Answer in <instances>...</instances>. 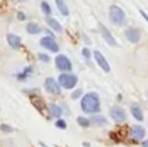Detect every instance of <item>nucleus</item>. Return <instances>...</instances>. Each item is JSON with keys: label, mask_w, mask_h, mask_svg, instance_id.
<instances>
[{"label": "nucleus", "mask_w": 148, "mask_h": 147, "mask_svg": "<svg viewBox=\"0 0 148 147\" xmlns=\"http://www.w3.org/2000/svg\"><path fill=\"white\" fill-rule=\"evenodd\" d=\"M81 108L84 113L94 115L100 111V98L97 93H87L82 96Z\"/></svg>", "instance_id": "obj_1"}, {"label": "nucleus", "mask_w": 148, "mask_h": 147, "mask_svg": "<svg viewBox=\"0 0 148 147\" xmlns=\"http://www.w3.org/2000/svg\"><path fill=\"white\" fill-rule=\"evenodd\" d=\"M109 21L114 26H123L126 23V14L123 9L118 5L113 4L109 7Z\"/></svg>", "instance_id": "obj_2"}, {"label": "nucleus", "mask_w": 148, "mask_h": 147, "mask_svg": "<svg viewBox=\"0 0 148 147\" xmlns=\"http://www.w3.org/2000/svg\"><path fill=\"white\" fill-rule=\"evenodd\" d=\"M59 83L61 87L66 89V90H72L78 83V77L75 74H73V73L62 72V74L59 76Z\"/></svg>", "instance_id": "obj_3"}, {"label": "nucleus", "mask_w": 148, "mask_h": 147, "mask_svg": "<svg viewBox=\"0 0 148 147\" xmlns=\"http://www.w3.org/2000/svg\"><path fill=\"white\" fill-rule=\"evenodd\" d=\"M44 89L48 94H52V95H60L61 94V86H60L59 81H56L55 78L48 77L44 81Z\"/></svg>", "instance_id": "obj_4"}, {"label": "nucleus", "mask_w": 148, "mask_h": 147, "mask_svg": "<svg viewBox=\"0 0 148 147\" xmlns=\"http://www.w3.org/2000/svg\"><path fill=\"white\" fill-rule=\"evenodd\" d=\"M55 64H56V68L60 72H70L73 69L72 61L65 55H57L56 59H55Z\"/></svg>", "instance_id": "obj_5"}, {"label": "nucleus", "mask_w": 148, "mask_h": 147, "mask_svg": "<svg viewBox=\"0 0 148 147\" xmlns=\"http://www.w3.org/2000/svg\"><path fill=\"white\" fill-rule=\"evenodd\" d=\"M109 116L112 117L113 121L118 122V124H122L126 121L127 116H126V112L123 108H121L120 106H113L109 111Z\"/></svg>", "instance_id": "obj_6"}, {"label": "nucleus", "mask_w": 148, "mask_h": 147, "mask_svg": "<svg viewBox=\"0 0 148 147\" xmlns=\"http://www.w3.org/2000/svg\"><path fill=\"white\" fill-rule=\"evenodd\" d=\"M40 46L43 47V48L48 49V51L53 52V54H57L59 49H60V47H59V44H57L55 36H51V35L43 36V38L40 39Z\"/></svg>", "instance_id": "obj_7"}, {"label": "nucleus", "mask_w": 148, "mask_h": 147, "mask_svg": "<svg viewBox=\"0 0 148 147\" xmlns=\"http://www.w3.org/2000/svg\"><path fill=\"white\" fill-rule=\"evenodd\" d=\"M92 56H94V59H95V61H96V64L99 65V67L101 68V69L104 70L105 73H109V72H110L109 64H108L107 59L104 57V55H103L101 52H100V51H94V52H92Z\"/></svg>", "instance_id": "obj_8"}, {"label": "nucleus", "mask_w": 148, "mask_h": 147, "mask_svg": "<svg viewBox=\"0 0 148 147\" xmlns=\"http://www.w3.org/2000/svg\"><path fill=\"white\" fill-rule=\"evenodd\" d=\"M99 30H100V33H101L103 38L105 39V42H107V43L109 44V46H112V47L117 46V42H116V38L112 35V33H110V31L108 30V29L105 27V26L103 25L101 22H99Z\"/></svg>", "instance_id": "obj_9"}, {"label": "nucleus", "mask_w": 148, "mask_h": 147, "mask_svg": "<svg viewBox=\"0 0 148 147\" xmlns=\"http://www.w3.org/2000/svg\"><path fill=\"white\" fill-rule=\"evenodd\" d=\"M140 35H142L140 31L135 27H130L127 30H125V36L130 43H138L140 41Z\"/></svg>", "instance_id": "obj_10"}, {"label": "nucleus", "mask_w": 148, "mask_h": 147, "mask_svg": "<svg viewBox=\"0 0 148 147\" xmlns=\"http://www.w3.org/2000/svg\"><path fill=\"white\" fill-rule=\"evenodd\" d=\"M7 42L13 49H20L21 46H22V43H21V38L18 35H16V34H13V33L7 34Z\"/></svg>", "instance_id": "obj_11"}, {"label": "nucleus", "mask_w": 148, "mask_h": 147, "mask_svg": "<svg viewBox=\"0 0 148 147\" xmlns=\"http://www.w3.org/2000/svg\"><path fill=\"white\" fill-rule=\"evenodd\" d=\"M130 111H131V115H133V117L135 120H138V121H143L144 120L143 111H142V108L139 107V104H131Z\"/></svg>", "instance_id": "obj_12"}, {"label": "nucleus", "mask_w": 148, "mask_h": 147, "mask_svg": "<svg viewBox=\"0 0 148 147\" xmlns=\"http://www.w3.org/2000/svg\"><path fill=\"white\" fill-rule=\"evenodd\" d=\"M90 121H91V124L95 125V126H104V125H107V122H108L104 116L97 115V113L92 115V116L90 117Z\"/></svg>", "instance_id": "obj_13"}, {"label": "nucleus", "mask_w": 148, "mask_h": 147, "mask_svg": "<svg viewBox=\"0 0 148 147\" xmlns=\"http://www.w3.org/2000/svg\"><path fill=\"white\" fill-rule=\"evenodd\" d=\"M131 135H133L136 141H140V139H143L144 135H146V130H144V128L140 126V125H135V126H133V129H131Z\"/></svg>", "instance_id": "obj_14"}, {"label": "nucleus", "mask_w": 148, "mask_h": 147, "mask_svg": "<svg viewBox=\"0 0 148 147\" xmlns=\"http://www.w3.org/2000/svg\"><path fill=\"white\" fill-rule=\"evenodd\" d=\"M48 112L49 116L53 117V119H60V116L62 115V108L57 104H49L48 106Z\"/></svg>", "instance_id": "obj_15"}, {"label": "nucleus", "mask_w": 148, "mask_h": 147, "mask_svg": "<svg viewBox=\"0 0 148 147\" xmlns=\"http://www.w3.org/2000/svg\"><path fill=\"white\" fill-rule=\"evenodd\" d=\"M26 31L31 35H38V34L42 33V27L36 22H29L26 25Z\"/></svg>", "instance_id": "obj_16"}, {"label": "nucleus", "mask_w": 148, "mask_h": 147, "mask_svg": "<svg viewBox=\"0 0 148 147\" xmlns=\"http://www.w3.org/2000/svg\"><path fill=\"white\" fill-rule=\"evenodd\" d=\"M55 3H56V7H57V9H59V12L61 13L64 17H68L70 12H69V8H68L66 3H65L64 0H55Z\"/></svg>", "instance_id": "obj_17"}, {"label": "nucleus", "mask_w": 148, "mask_h": 147, "mask_svg": "<svg viewBox=\"0 0 148 147\" xmlns=\"http://www.w3.org/2000/svg\"><path fill=\"white\" fill-rule=\"evenodd\" d=\"M47 25H48L53 31H56V33H62L61 23H60L57 20H55V18H51V17L47 18Z\"/></svg>", "instance_id": "obj_18"}, {"label": "nucleus", "mask_w": 148, "mask_h": 147, "mask_svg": "<svg viewBox=\"0 0 148 147\" xmlns=\"http://www.w3.org/2000/svg\"><path fill=\"white\" fill-rule=\"evenodd\" d=\"M31 73H33V67H26L25 69L22 70V72L17 74V80L18 81H25L26 78H27L31 74Z\"/></svg>", "instance_id": "obj_19"}, {"label": "nucleus", "mask_w": 148, "mask_h": 147, "mask_svg": "<svg viewBox=\"0 0 148 147\" xmlns=\"http://www.w3.org/2000/svg\"><path fill=\"white\" fill-rule=\"evenodd\" d=\"M77 122H78V125L79 126H82V128L91 126V121H90V119H86V117H83V116L77 117Z\"/></svg>", "instance_id": "obj_20"}, {"label": "nucleus", "mask_w": 148, "mask_h": 147, "mask_svg": "<svg viewBox=\"0 0 148 147\" xmlns=\"http://www.w3.org/2000/svg\"><path fill=\"white\" fill-rule=\"evenodd\" d=\"M40 8H42V12H43L47 17H49V16H51L52 9H51V7H49V4L47 1H44V0H43V1L40 3Z\"/></svg>", "instance_id": "obj_21"}, {"label": "nucleus", "mask_w": 148, "mask_h": 147, "mask_svg": "<svg viewBox=\"0 0 148 147\" xmlns=\"http://www.w3.org/2000/svg\"><path fill=\"white\" fill-rule=\"evenodd\" d=\"M38 59L40 60V61H43V63H49L51 61V57H49L47 54H43V52H39L38 54Z\"/></svg>", "instance_id": "obj_22"}, {"label": "nucleus", "mask_w": 148, "mask_h": 147, "mask_svg": "<svg viewBox=\"0 0 148 147\" xmlns=\"http://www.w3.org/2000/svg\"><path fill=\"white\" fill-rule=\"evenodd\" d=\"M55 125H56L59 129H66V121H65L64 119H57V121L55 122Z\"/></svg>", "instance_id": "obj_23"}, {"label": "nucleus", "mask_w": 148, "mask_h": 147, "mask_svg": "<svg viewBox=\"0 0 148 147\" xmlns=\"http://www.w3.org/2000/svg\"><path fill=\"white\" fill-rule=\"evenodd\" d=\"M0 130H1L3 133H12L13 132V128L9 126L8 124H1V125H0Z\"/></svg>", "instance_id": "obj_24"}, {"label": "nucleus", "mask_w": 148, "mask_h": 147, "mask_svg": "<svg viewBox=\"0 0 148 147\" xmlns=\"http://www.w3.org/2000/svg\"><path fill=\"white\" fill-rule=\"evenodd\" d=\"M81 95H83L82 89H77V90H74L72 93V99H78V98H81Z\"/></svg>", "instance_id": "obj_25"}, {"label": "nucleus", "mask_w": 148, "mask_h": 147, "mask_svg": "<svg viewBox=\"0 0 148 147\" xmlns=\"http://www.w3.org/2000/svg\"><path fill=\"white\" fill-rule=\"evenodd\" d=\"M82 56H83L86 60H90V57H91L92 55H91V52H90L88 48H83L82 49Z\"/></svg>", "instance_id": "obj_26"}, {"label": "nucleus", "mask_w": 148, "mask_h": 147, "mask_svg": "<svg viewBox=\"0 0 148 147\" xmlns=\"http://www.w3.org/2000/svg\"><path fill=\"white\" fill-rule=\"evenodd\" d=\"M17 18H18L20 21H25V20H26V14H25L23 12H18V13H17Z\"/></svg>", "instance_id": "obj_27"}, {"label": "nucleus", "mask_w": 148, "mask_h": 147, "mask_svg": "<svg viewBox=\"0 0 148 147\" xmlns=\"http://www.w3.org/2000/svg\"><path fill=\"white\" fill-rule=\"evenodd\" d=\"M139 13H140V14H142V17H143V18H144V20H146V21H147V22H148V14H147V13H146V12H144V10H143V9H139Z\"/></svg>", "instance_id": "obj_28"}, {"label": "nucleus", "mask_w": 148, "mask_h": 147, "mask_svg": "<svg viewBox=\"0 0 148 147\" xmlns=\"http://www.w3.org/2000/svg\"><path fill=\"white\" fill-rule=\"evenodd\" d=\"M142 146H143V147H148V139H147V141H144L143 145H142Z\"/></svg>", "instance_id": "obj_29"}, {"label": "nucleus", "mask_w": 148, "mask_h": 147, "mask_svg": "<svg viewBox=\"0 0 148 147\" xmlns=\"http://www.w3.org/2000/svg\"><path fill=\"white\" fill-rule=\"evenodd\" d=\"M40 146H42V147H48V146H46V145H44L43 142H40Z\"/></svg>", "instance_id": "obj_30"}, {"label": "nucleus", "mask_w": 148, "mask_h": 147, "mask_svg": "<svg viewBox=\"0 0 148 147\" xmlns=\"http://www.w3.org/2000/svg\"><path fill=\"white\" fill-rule=\"evenodd\" d=\"M17 1H26V0H17Z\"/></svg>", "instance_id": "obj_31"}]
</instances>
